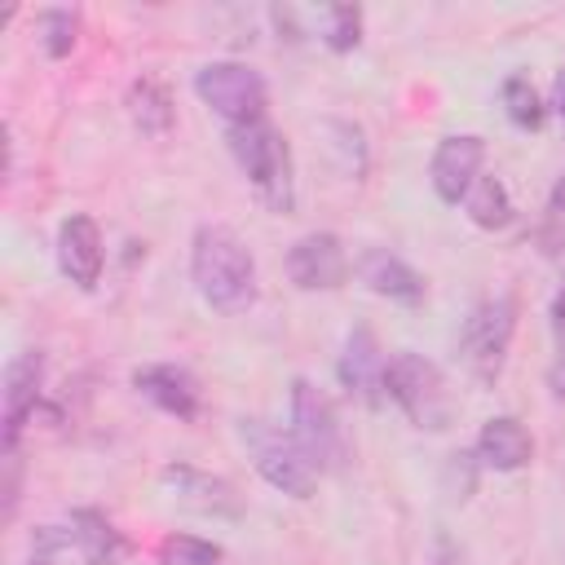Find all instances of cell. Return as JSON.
Segmentation results:
<instances>
[{
  "instance_id": "9a60e30c",
  "label": "cell",
  "mask_w": 565,
  "mask_h": 565,
  "mask_svg": "<svg viewBox=\"0 0 565 565\" xmlns=\"http://www.w3.org/2000/svg\"><path fill=\"white\" fill-rule=\"evenodd\" d=\"M40 388H44V358L26 349L4 366V446H18L22 424L40 406Z\"/></svg>"
},
{
  "instance_id": "ba28073f",
  "label": "cell",
  "mask_w": 565,
  "mask_h": 565,
  "mask_svg": "<svg viewBox=\"0 0 565 565\" xmlns=\"http://www.w3.org/2000/svg\"><path fill=\"white\" fill-rule=\"evenodd\" d=\"M159 486L177 508H185L194 516H212V521L243 516V494L234 490V481H225L216 472H203L194 463H163Z\"/></svg>"
},
{
  "instance_id": "d4e9b609",
  "label": "cell",
  "mask_w": 565,
  "mask_h": 565,
  "mask_svg": "<svg viewBox=\"0 0 565 565\" xmlns=\"http://www.w3.org/2000/svg\"><path fill=\"white\" fill-rule=\"evenodd\" d=\"M0 468H4V486H0V494H4V516L13 521L18 499H22V455H18V446H4Z\"/></svg>"
},
{
  "instance_id": "e0dca14e",
  "label": "cell",
  "mask_w": 565,
  "mask_h": 565,
  "mask_svg": "<svg viewBox=\"0 0 565 565\" xmlns=\"http://www.w3.org/2000/svg\"><path fill=\"white\" fill-rule=\"evenodd\" d=\"M534 459V437L516 415H494L477 433V463L494 472H521Z\"/></svg>"
},
{
  "instance_id": "4fadbf2b",
  "label": "cell",
  "mask_w": 565,
  "mask_h": 565,
  "mask_svg": "<svg viewBox=\"0 0 565 565\" xmlns=\"http://www.w3.org/2000/svg\"><path fill=\"white\" fill-rule=\"evenodd\" d=\"M132 388L159 406L163 415H177V419H199V384L185 366H172V362H150V366H137L132 371Z\"/></svg>"
},
{
  "instance_id": "ffe728a7",
  "label": "cell",
  "mask_w": 565,
  "mask_h": 565,
  "mask_svg": "<svg viewBox=\"0 0 565 565\" xmlns=\"http://www.w3.org/2000/svg\"><path fill=\"white\" fill-rule=\"evenodd\" d=\"M322 137H327V150H331L335 168L358 181V177L366 172V141H362V128L349 124V119H322Z\"/></svg>"
},
{
  "instance_id": "9c48e42d",
  "label": "cell",
  "mask_w": 565,
  "mask_h": 565,
  "mask_svg": "<svg viewBox=\"0 0 565 565\" xmlns=\"http://www.w3.org/2000/svg\"><path fill=\"white\" fill-rule=\"evenodd\" d=\"M335 375L349 388V397H358L362 406H371V411L384 406V397H388V388H384L388 358H384V349H380V340H375L371 327H362V322L349 327L344 349H340V362H335Z\"/></svg>"
},
{
  "instance_id": "277c9868",
  "label": "cell",
  "mask_w": 565,
  "mask_h": 565,
  "mask_svg": "<svg viewBox=\"0 0 565 565\" xmlns=\"http://www.w3.org/2000/svg\"><path fill=\"white\" fill-rule=\"evenodd\" d=\"M238 441H243V450H247V459L265 486H274L287 499H313L322 472L300 450V441L291 433H278L260 419H238Z\"/></svg>"
},
{
  "instance_id": "8fae6325",
  "label": "cell",
  "mask_w": 565,
  "mask_h": 565,
  "mask_svg": "<svg viewBox=\"0 0 565 565\" xmlns=\"http://www.w3.org/2000/svg\"><path fill=\"white\" fill-rule=\"evenodd\" d=\"M481 163H486V141L481 137H472V132L441 137L433 159H428V181H433L437 199L441 203H463L468 190L481 177Z\"/></svg>"
},
{
  "instance_id": "44dd1931",
  "label": "cell",
  "mask_w": 565,
  "mask_h": 565,
  "mask_svg": "<svg viewBox=\"0 0 565 565\" xmlns=\"http://www.w3.org/2000/svg\"><path fill=\"white\" fill-rule=\"evenodd\" d=\"M499 102H503V110H508V119H512L516 128L534 132V128L543 124V97H539V88L530 84V75H508L503 88H499Z\"/></svg>"
},
{
  "instance_id": "f546056e",
  "label": "cell",
  "mask_w": 565,
  "mask_h": 565,
  "mask_svg": "<svg viewBox=\"0 0 565 565\" xmlns=\"http://www.w3.org/2000/svg\"><path fill=\"white\" fill-rule=\"evenodd\" d=\"M31 565H49V561H40V556H31Z\"/></svg>"
},
{
  "instance_id": "3957f363",
  "label": "cell",
  "mask_w": 565,
  "mask_h": 565,
  "mask_svg": "<svg viewBox=\"0 0 565 565\" xmlns=\"http://www.w3.org/2000/svg\"><path fill=\"white\" fill-rule=\"evenodd\" d=\"M384 388L397 402V411L424 433H446L455 424V415H459V397H455L446 371L424 353H411V349L393 353Z\"/></svg>"
},
{
  "instance_id": "d6986e66",
  "label": "cell",
  "mask_w": 565,
  "mask_h": 565,
  "mask_svg": "<svg viewBox=\"0 0 565 565\" xmlns=\"http://www.w3.org/2000/svg\"><path fill=\"white\" fill-rule=\"evenodd\" d=\"M463 207H468V221L481 225V230H503V225H512V212H516L512 194H508V185L499 177H477V185L468 190Z\"/></svg>"
},
{
  "instance_id": "7a4b0ae2",
  "label": "cell",
  "mask_w": 565,
  "mask_h": 565,
  "mask_svg": "<svg viewBox=\"0 0 565 565\" xmlns=\"http://www.w3.org/2000/svg\"><path fill=\"white\" fill-rule=\"evenodd\" d=\"M225 141H230V154L243 168V177L256 185L260 203L269 212H291L296 207V168H291L287 137L269 119H252V124L225 128Z\"/></svg>"
},
{
  "instance_id": "8992f818",
  "label": "cell",
  "mask_w": 565,
  "mask_h": 565,
  "mask_svg": "<svg viewBox=\"0 0 565 565\" xmlns=\"http://www.w3.org/2000/svg\"><path fill=\"white\" fill-rule=\"evenodd\" d=\"M512 331H516V300L512 296H490L481 300L459 331V358L468 366V375L477 384H494L503 375L508 349H512Z\"/></svg>"
},
{
  "instance_id": "ac0fdd59",
  "label": "cell",
  "mask_w": 565,
  "mask_h": 565,
  "mask_svg": "<svg viewBox=\"0 0 565 565\" xmlns=\"http://www.w3.org/2000/svg\"><path fill=\"white\" fill-rule=\"evenodd\" d=\"M128 119L137 124L141 137H168L172 124H177V106H172V93L154 79V75H141L128 84Z\"/></svg>"
},
{
  "instance_id": "4316f807",
  "label": "cell",
  "mask_w": 565,
  "mask_h": 565,
  "mask_svg": "<svg viewBox=\"0 0 565 565\" xmlns=\"http://www.w3.org/2000/svg\"><path fill=\"white\" fill-rule=\"evenodd\" d=\"M552 102H556V110L565 115V71L556 75V84H552Z\"/></svg>"
},
{
  "instance_id": "6da1fadb",
  "label": "cell",
  "mask_w": 565,
  "mask_h": 565,
  "mask_svg": "<svg viewBox=\"0 0 565 565\" xmlns=\"http://www.w3.org/2000/svg\"><path fill=\"white\" fill-rule=\"evenodd\" d=\"M190 278L207 309L234 318L256 305V260L230 225H199L190 238Z\"/></svg>"
},
{
  "instance_id": "484cf974",
  "label": "cell",
  "mask_w": 565,
  "mask_h": 565,
  "mask_svg": "<svg viewBox=\"0 0 565 565\" xmlns=\"http://www.w3.org/2000/svg\"><path fill=\"white\" fill-rule=\"evenodd\" d=\"M547 388L556 402H565V331H556V353L547 362Z\"/></svg>"
},
{
  "instance_id": "83f0119b",
  "label": "cell",
  "mask_w": 565,
  "mask_h": 565,
  "mask_svg": "<svg viewBox=\"0 0 565 565\" xmlns=\"http://www.w3.org/2000/svg\"><path fill=\"white\" fill-rule=\"evenodd\" d=\"M552 203H556V207H561V212H565V177H561V181H556V185H552Z\"/></svg>"
},
{
  "instance_id": "7402d4cb",
  "label": "cell",
  "mask_w": 565,
  "mask_h": 565,
  "mask_svg": "<svg viewBox=\"0 0 565 565\" xmlns=\"http://www.w3.org/2000/svg\"><path fill=\"white\" fill-rule=\"evenodd\" d=\"M35 40L49 57H66L79 40V13L75 9H44L35 18Z\"/></svg>"
},
{
  "instance_id": "5bb4252c",
  "label": "cell",
  "mask_w": 565,
  "mask_h": 565,
  "mask_svg": "<svg viewBox=\"0 0 565 565\" xmlns=\"http://www.w3.org/2000/svg\"><path fill=\"white\" fill-rule=\"evenodd\" d=\"M358 278H362L366 291H375V296H384V300H397V305H419L424 291H428L424 274H419L415 265H406V260H402L397 252H388V247L362 252V256H358Z\"/></svg>"
},
{
  "instance_id": "52a82bcc",
  "label": "cell",
  "mask_w": 565,
  "mask_h": 565,
  "mask_svg": "<svg viewBox=\"0 0 565 565\" xmlns=\"http://www.w3.org/2000/svg\"><path fill=\"white\" fill-rule=\"evenodd\" d=\"M194 93L203 106H212L230 128L234 124H252L265 119V79L260 71H252L247 62H207L194 71Z\"/></svg>"
},
{
  "instance_id": "7c38bea8",
  "label": "cell",
  "mask_w": 565,
  "mask_h": 565,
  "mask_svg": "<svg viewBox=\"0 0 565 565\" xmlns=\"http://www.w3.org/2000/svg\"><path fill=\"white\" fill-rule=\"evenodd\" d=\"M57 265L62 274L79 287V291H93L102 282V265H106V243H102V230L93 216L75 212L57 225Z\"/></svg>"
},
{
  "instance_id": "f1b7e54d",
  "label": "cell",
  "mask_w": 565,
  "mask_h": 565,
  "mask_svg": "<svg viewBox=\"0 0 565 565\" xmlns=\"http://www.w3.org/2000/svg\"><path fill=\"white\" fill-rule=\"evenodd\" d=\"M428 565H455V561H450V556H437V561H428Z\"/></svg>"
},
{
  "instance_id": "603a6c76",
  "label": "cell",
  "mask_w": 565,
  "mask_h": 565,
  "mask_svg": "<svg viewBox=\"0 0 565 565\" xmlns=\"http://www.w3.org/2000/svg\"><path fill=\"white\" fill-rule=\"evenodd\" d=\"M221 547L199 534H168L159 543V565H221Z\"/></svg>"
},
{
  "instance_id": "30bf717a",
  "label": "cell",
  "mask_w": 565,
  "mask_h": 565,
  "mask_svg": "<svg viewBox=\"0 0 565 565\" xmlns=\"http://www.w3.org/2000/svg\"><path fill=\"white\" fill-rule=\"evenodd\" d=\"M287 278L300 287V291H335L344 287L349 278V252L335 234L327 230H313V234H300L287 252Z\"/></svg>"
},
{
  "instance_id": "2e32d148",
  "label": "cell",
  "mask_w": 565,
  "mask_h": 565,
  "mask_svg": "<svg viewBox=\"0 0 565 565\" xmlns=\"http://www.w3.org/2000/svg\"><path fill=\"white\" fill-rule=\"evenodd\" d=\"M62 534H66V552H75L84 565H115L119 556H128V539L97 508H75Z\"/></svg>"
},
{
  "instance_id": "5b68a950",
  "label": "cell",
  "mask_w": 565,
  "mask_h": 565,
  "mask_svg": "<svg viewBox=\"0 0 565 565\" xmlns=\"http://www.w3.org/2000/svg\"><path fill=\"white\" fill-rule=\"evenodd\" d=\"M291 437L318 463V472L349 468V455H353L349 433H344V424L335 415V402L313 380H296L291 384Z\"/></svg>"
},
{
  "instance_id": "cb8c5ba5",
  "label": "cell",
  "mask_w": 565,
  "mask_h": 565,
  "mask_svg": "<svg viewBox=\"0 0 565 565\" xmlns=\"http://www.w3.org/2000/svg\"><path fill=\"white\" fill-rule=\"evenodd\" d=\"M358 40H362V9H353V4H331V9H327L322 44L335 49V53H349V49H358Z\"/></svg>"
}]
</instances>
